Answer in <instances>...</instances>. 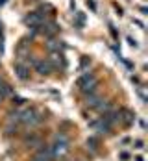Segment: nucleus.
<instances>
[{
  "label": "nucleus",
  "mask_w": 148,
  "mask_h": 161,
  "mask_svg": "<svg viewBox=\"0 0 148 161\" xmlns=\"http://www.w3.org/2000/svg\"><path fill=\"white\" fill-rule=\"evenodd\" d=\"M78 87L82 89L85 95L95 93V87H96V80H95V76H93V74H83L82 78L78 80Z\"/></svg>",
  "instance_id": "f257e3e1"
},
{
  "label": "nucleus",
  "mask_w": 148,
  "mask_h": 161,
  "mask_svg": "<svg viewBox=\"0 0 148 161\" xmlns=\"http://www.w3.org/2000/svg\"><path fill=\"white\" fill-rule=\"evenodd\" d=\"M41 20H43V17L39 15L37 11L24 17V22H26V24H30V26H39V24H41Z\"/></svg>",
  "instance_id": "39448f33"
},
{
  "label": "nucleus",
  "mask_w": 148,
  "mask_h": 161,
  "mask_svg": "<svg viewBox=\"0 0 148 161\" xmlns=\"http://www.w3.org/2000/svg\"><path fill=\"white\" fill-rule=\"evenodd\" d=\"M15 72H17V76L20 78V80H28V69L24 67L22 63H17V67H15Z\"/></svg>",
  "instance_id": "423d86ee"
},
{
  "label": "nucleus",
  "mask_w": 148,
  "mask_h": 161,
  "mask_svg": "<svg viewBox=\"0 0 148 161\" xmlns=\"http://www.w3.org/2000/svg\"><path fill=\"white\" fill-rule=\"evenodd\" d=\"M0 85H2V78H0Z\"/></svg>",
  "instance_id": "6e6552de"
},
{
  "label": "nucleus",
  "mask_w": 148,
  "mask_h": 161,
  "mask_svg": "<svg viewBox=\"0 0 148 161\" xmlns=\"http://www.w3.org/2000/svg\"><path fill=\"white\" fill-rule=\"evenodd\" d=\"M50 150H52L54 158H56V156L65 154L67 150H69V139H67L65 135H56V143L50 146Z\"/></svg>",
  "instance_id": "f03ea898"
},
{
  "label": "nucleus",
  "mask_w": 148,
  "mask_h": 161,
  "mask_svg": "<svg viewBox=\"0 0 148 161\" xmlns=\"http://www.w3.org/2000/svg\"><path fill=\"white\" fill-rule=\"evenodd\" d=\"M20 120L24 124H28V126H33V124L41 122V117L33 111V109H24V111H20Z\"/></svg>",
  "instance_id": "7ed1b4c3"
},
{
  "label": "nucleus",
  "mask_w": 148,
  "mask_h": 161,
  "mask_svg": "<svg viewBox=\"0 0 148 161\" xmlns=\"http://www.w3.org/2000/svg\"><path fill=\"white\" fill-rule=\"evenodd\" d=\"M35 69H37L39 74L47 76V74H50V70H52V63L50 61H35Z\"/></svg>",
  "instance_id": "20e7f679"
},
{
  "label": "nucleus",
  "mask_w": 148,
  "mask_h": 161,
  "mask_svg": "<svg viewBox=\"0 0 148 161\" xmlns=\"http://www.w3.org/2000/svg\"><path fill=\"white\" fill-rule=\"evenodd\" d=\"M87 145H91V148H96V139H95V137H91V139L87 141Z\"/></svg>",
  "instance_id": "0eeeda50"
}]
</instances>
